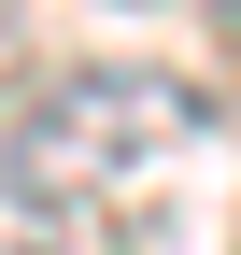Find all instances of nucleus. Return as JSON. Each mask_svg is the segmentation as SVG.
Returning <instances> with one entry per match:
<instances>
[{
  "mask_svg": "<svg viewBox=\"0 0 241 255\" xmlns=\"http://www.w3.org/2000/svg\"><path fill=\"white\" fill-rule=\"evenodd\" d=\"M128 14H156V0H128Z\"/></svg>",
  "mask_w": 241,
  "mask_h": 255,
  "instance_id": "f03ea898",
  "label": "nucleus"
},
{
  "mask_svg": "<svg viewBox=\"0 0 241 255\" xmlns=\"http://www.w3.org/2000/svg\"><path fill=\"white\" fill-rule=\"evenodd\" d=\"M170 142H199V85L100 57V71L28 85V114L0 128V199H14V213H71V199L128 184L142 156H170Z\"/></svg>",
  "mask_w": 241,
  "mask_h": 255,
  "instance_id": "f257e3e1",
  "label": "nucleus"
}]
</instances>
